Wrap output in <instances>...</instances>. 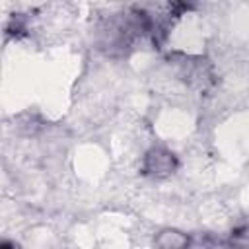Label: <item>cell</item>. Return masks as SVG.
Instances as JSON below:
<instances>
[{
    "instance_id": "cell-1",
    "label": "cell",
    "mask_w": 249,
    "mask_h": 249,
    "mask_svg": "<svg viewBox=\"0 0 249 249\" xmlns=\"http://www.w3.org/2000/svg\"><path fill=\"white\" fill-rule=\"evenodd\" d=\"M173 167H175V158H173V154H169L165 150H152L146 156V171H150L154 175L169 173Z\"/></svg>"
},
{
    "instance_id": "cell-2",
    "label": "cell",
    "mask_w": 249,
    "mask_h": 249,
    "mask_svg": "<svg viewBox=\"0 0 249 249\" xmlns=\"http://www.w3.org/2000/svg\"><path fill=\"white\" fill-rule=\"evenodd\" d=\"M156 243L160 249H187L189 247V237L183 231L177 230H163L158 237Z\"/></svg>"
}]
</instances>
